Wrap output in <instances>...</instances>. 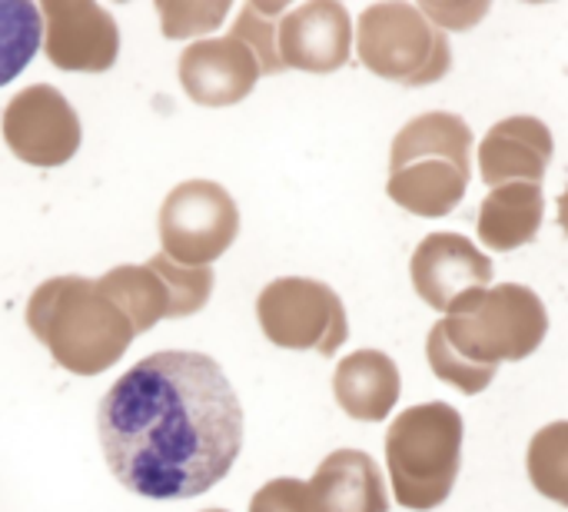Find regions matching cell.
Masks as SVG:
<instances>
[{"label": "cell", "mask_w": 568, "mask_h": 512, "mask_svg": "<svg viewBox=\"0 0 568 512\" xmlns=\"http://www.w3.org/2000/svg\"><path fill=\"white\" fill-rule=\"evenodd\" d=\"M339 396L353 416L383 420L399 400V370L383 353H359L339 367Z\"/></svg>", "instance_id": "obj_9"}, {"label": "cell", "mask_w": 568, "mask_h": 512, "mask_svg": "<svg viewBox=\"0 0 568 512\" xmlns=\"http://www.w3.org/2000/svg\"><path fill=\"white\" fill-rule=\"evenodd\" d=\"M43 17L30 0H0V87L17 80L37 57Z\"/></svg>", "instance_id": "obj_10"}, {"label": "cell", "mask_w": 568, "mask_h": 512, "mask_svg": "<svg viewBox=\"0 0 568 512\" xmlns=\"http://www.w3.org/2000/svg\"><path fill=\"white\" fill-rule=\"evenodd\" d=\"M97 436L123 490L143 500H196L243 453V403L213 357L160 350L103 393Z\"/></svg>", "instance_id": "obj_1"}, {"label": "cell", "mask_w": 568, "mask_h": 512, "mask_svg": "<svg viewBox=\"0 0 568 512\" xmlns=\"http://www.w3.org/2000/svg\"><path fill=\"white\" fill-rule=\"evenodd\" d=\"M359 53L379 77L409 87L436 83L453 70L446 30H439L413 3H383L366 10L359 27Z\"/></svg>", "instance_id": "obj_5"}, {"label": "cell", "mask_w": 568, "mask_h": 512, "mask_svg": "<svg viewBox=\"0 0 568 512\" xmlns=\"http://www.w3.org/2000/svg\"><path fill=\"white\" fill-rule=\"evenodd\" d=\"M556 207H559V227H562V233L568 237V190L556 200Z\"/></svg>", "instance_id": "obj_14"}, {"label": "cell", "mask_w": 568, "mask_h": 512, "mask_svg": "<svg viewBox=\"0 0 568 512\" xmlns=\"http://www.w3.org/2000/svg\"><path fill=\"white\" fill-rule=\"evenodd\" d=\"M493 260L459 233H429L413 253V287L439 313H453L469 297L489 290Z\"/></svg>", "instance_id": "obj_6"}, {"label": "cell", "mask_w": 568, "mask_h": 512, "mask_svg": "<svg viewBox=\"0 0 568 512\" xmlns=\"http://www.w3.org/2000/svg\"><path fill=\"white\" fill-rule=\"evenodd\" d=\"M439 30L443 27H453V30H469L479 17H486V3H476V7H466V3H436V0H429V3H423L419 7Z\"/></svg>", "instance_id": "obj_13"}, {"label": "cell", "mask_w": 568, "mask_h": 512, "mask_svg": "<svg viewBox=\"0 0 568 512\" xmlns=\"http://www.w3.org/2000/svg\"><path fill=\"white\" fill-rule=\"evenodd\" d=\"M546 197L539 183L496 187L479 207V240L496 253H513L539 237Z\"/></svg>", "instance_id": "obj_8"}, {"label": "cell", "mask_w": 568, "mask_h": 512, "mask_svg": "<svg viewBox=\"0 0 568 512\" xmlns=\"http://www.w3.org/2000/svg\"><path fill=\"white\" fill-rule=\"evenodd\" d=\"M549 333V313L523 283H499L459 303L429 330L426 357L433 373L466 396L483 393L499 363L532 357Z\"/></svg>", "instance_id": "obj_2"}, {"label": "cell", "mask_w": 568, "mask_h": 512, "mask_svg": "<svg viewBox=\"0 0 568 512\" xmlns=\"http://www.w3.org/2000/svg\"><path fill=\"white\" fill-rule=\"evenodd\" d=\"M463 416L449 403H423L406 410L389 436V473L399 506L436 510L449 500L463 466Z\"/></svg>", "instance_id": "obj_4"}, {"label": "cell", "mask_w": 568, "mask_h": 512, "mask_svg": "<svg viewBox=\"0 0 568 512\" xmlns=\"http://www.w3.org/2000/svg\"><path fill=\"white\" fill-rule=\"evenodd\" d=\"M526 470L536 493L568 510V420L549 423L532 436Z\"/></svg>", "instance_id": "obj_12"}, {"label": "cell", "mask_w": 568, "mask_h": 512, "mask_svg": "<svg viewBox=\"0 0 568 512\" xmlns=\"http://www.w3.org/2000/svg\"><path fill=\"white\" fill-rule=\"evenodd\" d=\"M473 177V130L459 113L433 110L403 127L393 143L389 197L426 220L449 217Z\"/></svg>", "instance_id": "obj_3"}, {"label": "cell", "mask_w": 568, "mask_h": 512, "mask_svg": "<svg viewBox=\"0 0 568 512\" xmlns=\"http://www.w3.org/2000/svg\"><path fill=\"white\" fill-rule=\"evenodd\" d=\"M333 490L329 506L333 512H386V490L376 463L363 453H343L329 463Z\"/></svg>", "instance_id": "obj_11"}, {"label": "cell", "mask_w": 568, "mask_h": 512, "mask_svg": "<svg viewBox=\"0 0 568 512\" xmlns=\"http://www.w3.org/2000/svg\"><path fill=\"white\" fill-rule=\"evenodd\" d=\"M552 160V130L539 117H506L479 143V173L496 190L539 183Z\"/></svg>", "instance_id": "obj_7"}]
</instances>
